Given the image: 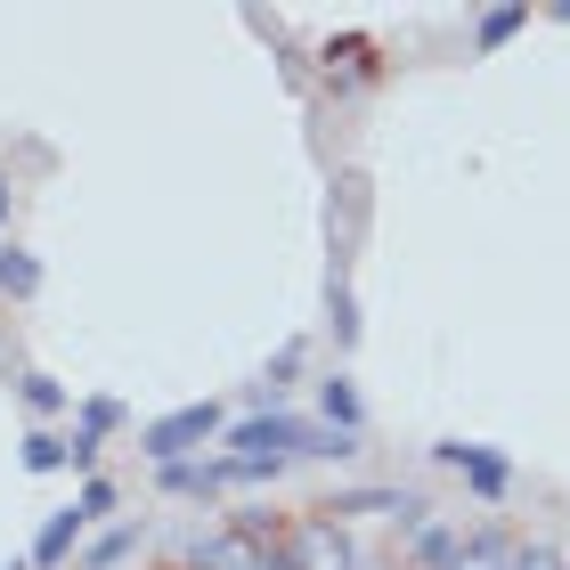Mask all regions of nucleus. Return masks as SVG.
I'll use <instances>...</instances> for the list:
<instances>
[{"label":"nucleus","mask_w":570,"mask_h":570,"mask_svg":"<svg viewBox=\"0 0 570 570\" xmlns=\"http://www.w3.org/2000/svg\"><path fill=\"white\" fill-rule=\"evenodd\" d=\"M220 432H228V407L220 400H188V407H164V416L139 424V456L147 464H179V456H204Z\"/></svg>","instance_id":"nucleus-1"},{"label":"nucleus","mask_w":570,"mask_h":570,"mask_svg":"<svg viewBox=\"0 0 570 570\" xmlns=\"http://www.w3.org/2000/svg\"><path fill=\"white\" fill-rule=\"evenodd\" d=\"M309 416H294V407H262V416H237L220 432V456H245V464H302L309 449Z\"/></svg>","instance_id":"nucleus-2"},{"label":"nucleus","mask_w":570,"mask_h":570,"mask_svg":"<svg viewBox=\"0 0 570 570\" xmlns=\"http://www.w3.org/2000/svg\"><path fill=\"white\" fill-rule=\"evenodd\" d=\"M383 82V49H375V33H334L326 49H318V90L326 98H367Z\"/></svg>","instance_id":"nucleus-3"},{"label":"nucleus","mask_w":570,"mask_h":570,"mask_svg":"<svg viewBox=\"0 0 570 570\" xmlns=\"http://www.w3.org/2000/svg\"><path fill=\"white\" fill-rule=\"evenodd\" d=\"M432 464H449L481 505H505L513 498V456L489 449V440H432Z\"/></svg>","instance_id":"nucleus-4"},{"label":"nucleus","mask_w":570,"mask_h":570,"mask_svg":"<svg viewBox=\"0 0 570 570\" xmlns=\"http://www.w3.org/2000/svg\"><path fill=\"white\" fill-rule=\"evenodd\" d=\"M285 554H294V570H358V562H367V554L351 547V530L326 522L318 505L294 513V530H285Z\"/></svg>","instance_id":"nucleus-5"},{"label":"nucleus","mask_w":570,"mask_h":570,"mask_svg":"<svg viewBox=\"0 0 570 570\" xmlns=\"http://www.w3.org/2000/svg\"><path fill=\"white\" fill-rule=\"evenodd\" d=\"M277 547H253V538L237 522H220V530H196L188 547H179V570H269Z\"/></svg>","instance_id":"nucleus-6"},{"label":"nucleus","mask_w":570,"mask_h":570,"mask_svg":"<svg viewBox=\"0 0 570 570\" xmlns=\"http://www.w3.org/2000/svg\"><path fill=\"white\" fill-rule=\"evenodd\" d=\"M90 522H82V513H73V505H58V513H49V522L33 530V547H24V562H33V570H73V562H82V547H90Z\"/></svg>","instance_id":"nucleus-7"},{"label":"nucleus","mask_w":570,"mask_h":570,"mask_svg":"<svg viewBox=\"0 0 570 570\" xmlns=\"http://www.w3.org/2000/svg\"><path fill=\"white\" fill-rule=\"evenodd\" d=\"M155 489H164V498H196V505H213V498H228V456L213 449V456L155 464Z\"/></svg>","instance_id":"nucleus-8"},{"label":"nucleus","mask_w":570,"mask_h":570,"mask_svg":"<svg viewBox=\"0 0 570 570\" xmlns=\"http://www.w3.org/2000/svg\"><path fill=\"white\" fill-rule=\"evenodd\" d=\"M309 367V343L294 334V343H277L269 351V367H262V383L245 392V416H262V407H285V392H294V375Z\"/></svg>","instance_id":"nucleus-9"},{"label":"nucleus","mask_w":570,"mask_h":570,"mask_svg":"<svg viewBox=\"0 0 570 570\" xmlns=\"http://www.w3.org/2000/svg\"><path fill=\"white\" fill-rule=\"evenodd\" d=\"M456 547H464V522H449V513H432L424 530H407V538H400L407 570H456Z\"/></svg>","instance_id":"nucleus-10"},{"label":"nucleus","mask_w":570,"mask_h":570,"mask_svg":"<svg viewBox=\"0 0 570 570\" xmlns=\"http://www.w3.org/2000/svg\"><path fill=\"white\" fill-rule=\"evenodd\" d=\"M17 407L33 424H58V416H73V392H66L58 375H41V367H17Z\"/></svg>","instance_id":"nucleus-11"},{"label":"nucleus","mask_w":570,"mask_h":570,"mask_svg":"<svg viewBox=\"0 0 570 570\" xmlns=\"http://www.w3.org/2000/svg\"><path fill=\"white\" fill-rule=\"evenodd\" d=\"M139 547H147V522H107V530L82 547V562H73V570H122Z\"/></svg>","instance_id":"nucleus-12"},{"label":"nucleus","mask_w":570,"mask_h":570,"mask_svg":"<svg viewBox=\"0 0 570 570\" xmlns=\"http://www.w3.org/2000/svg\"><path fill=\"white\" fill-rule=\"evenodd\" d=\"M41 285H49V269H41V253H24V245H0V302H41Z\"/></svg>","instance_id":"nucleus-13"},{"label":"nucleus","mask_w":570,"mask_h":570,"mask_svg":"<svg viewBox=\"0 0 570 570\" xmlns=\"http://www.w3.org/2000/svg\"><path fill=\"white\" fill-rule=\"evenodd\" d=\"M318 424H334V432H367V400H358L351 375H318Z\"/></svg>","instance_id":"nucleus-14"},{"label":"nucleus","mask_w":570,"mask_h":570,"mask_svg":"<svg viewBox=\"0 0 570 570\" xmlns=\"http://www.w3.org/2000/svg\"><path fill=\"white\" fill-rule=\"evenodd\" d=\"M17 464H24V473H73V449H66V432L24 424V440H17Z\"/></svg>","instance_id":"nucleus-15"},{"label":"nucleus","mask_w":570,"mask_h":570,"mask_svg":"<svg viewBox=\"0 0 570 570\" xmlns=\"http://www.w3.org/2000/svg\"><path fill=\"white\" fill-rule=\"evenodd\" d=\"M122 424H131V407H122L115 392H82V400H73V432H90V440H115Z\"/></svg>","instance_id":"nucleus-16"},{"label":"nucleus","mask_w":570,"mask_h":570,"mask_svg":"<svg viewBox=\"0 0 570 570\" xmlns=\"http://www.w3.org/2000/svg\"><path fill=\"white\" fill-rule=\"evenodd\" d=\"M522 24H530V9H481V17H473V49H481V58H498Z\"/></svg>","instance_id":"nucleus-17"},{"label":"nucleus","mask_w":570,"mask_h":570,"mask_svg":"<svg viewBox=\"0 0 570 570\" xmlns=\"http://www.w3.org/2000/svg\"><path fill=\"white\" fill-rule=\"evenodd\" d=\"M115 505H122V489H115L107 473H90L82 489H73V513H82L90 530H107V513H115Z\"/></svg>","instance_id":"nucleus-18"},{"label":"nucleus","mask_w":570,"mask_h":570,"mask_svg":"<svg viewBox=\"0 0 570 570\" xmlns=\"http://www.w3.org/2000/svg\"><path fill=\"white\" fill-rule=\"evenodd\" d=\"M351 456H358V432H334V424H318L302 449V464H351Z\"/></svg>","instance_id":"nucleus-19"},{"label":"nucleus","mask_w":570,"mask_h":570,"mask_svg":"<svg viewBox=\"0 0 570 570\" xmlns=\"http://www.w3.org/2000/svg\"><path fill=\"white\" fill-rule=\"evenodd\" d=\"M505 570H570V562H562V547H547V538H522Z\"/></svg>","instance_id":"nucleus-20"},{"label":"nucleus","mask_w":570,"mask_h":570,"mask_svg":"<svg viewBox=\"0 0 570 570\" xmlns=\"http://www.w3.org/2000/svg\"><path fill=\"white\" fill-rule=\"evenodd\" d=\"M9 228H17V171H9V164H0V245H17V237H9Z\"/></svg>","instance_id":"nucleus-21"},{"label":"nucleus","mask_w":570,"mask_h":570,"mask_svg":"<svg viewBox=\"0 0 570 570\" xmlns=\"http://www.w3.org/2000/svg\"><path fill=\"white\" fill-rule=\"evenodd\" d=\"M547 17H554V24H570V0H554V9H547Z\"/></svg>","instance_id":"nucleus-22"},{"label":"nucleus","mask_w":570,"mask_h":570,"mask_svg":"<svg viewBox=\"0 0 570 570\" xmlns=\"http://www.w3.org/2000/svg\"><path fill=\"white\" fill-rule=\"evenodd\" d=\"M0 570H33V562H24V554H9V562H0Z\"/></svg>","instance_id":"nucleus-23"}]
</instances>
